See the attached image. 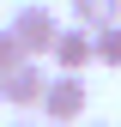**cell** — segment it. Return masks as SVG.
<instances>
[{
    "label": "cell",
    "mask_w": 121,
    "mask_h": 127,
    "mask_svg": "<svg viewBox=\"0 0 121 127\" xmlns=\"http://www.w3.org/2000/svg\"><path fill=\"white\" fill-rule=\"evenodd\" d=\"M85 127H109V121H85Z\"/></svg>",
    "instance_id": "cell-9"
},
{
    "label": "cell",
    "mask_w": 121,
    "mask_h": 127,
    "mask_svg": "<svg viewBox=\"0 0 121 127\" xmlns=\"http://www.w3.org/2000/svg\"><path fill=\"white\" fill-rule=\"evenodd\" d=\"M91 42H97V67H121V24L91 30Z\"/></svg>",
    "instance_id": "cell-6"
},
{
    "label": "cell",
    "mask_w": 121,
    "mask_h": 127,
    "mask_svg": "<svg viewBox=\"0 0 121 127\" xmlns=\"http://www.w3.org/2000/svg\"><path fill=\"white\" fill-rule=\"evenodd\" d=\"M49 61H55V73H85L91 61H97V42H91V30H79V24H73V30H60Z\"/></svg>",
    "instance_id": "cell-4"
},
{
    "label": "cell",
    "mask_w": 121,
    "mask_h": 127,
    "mask_svg": "<svg viewBox=\"0 0 121 127\" xmlns=\"http://www.w3.org/2000/svg\"><path fill=\"white\" fill-rule=\"evenodd\" d=\"M60 24L55 18V6H42V0H24L18 12H12V36H18V49L36 61V55H55V36H60Z\"/></svg>",
    "instance_id": "cell-1"
},
{
    "label": "cell",
    "mask_w": 121,
    "mask_h": 127,
    "mask_svg": "<svg viewBox=\"0 0 121 127\" xmlns=\"http://www.w3.org/2000/svg\"><path fill=\"white\" fill-rule=\"evenodd\" d=\"M49 67H42V61H24L18 73H6L0 79V103L6 109H42V97H49Z\"/></svg>",
    "instance_id": "cell-3"
},
{
    "label": "cell",
    "mask_w": 121,
    "mask_h": 127,
    "mask_svg": "<svg viewBox=\"0 0 121 127\" xmlns=\"http://www.w3.org/2000/svg\"><path fill=\"white\" fill-rule=\"evenodd\" d=\"M12 127H42V121H30V115H18V121H12Z\"/></svg>",
    "instance_id": "cell-8"
},
{
    "label": "cell",
    "mask_w": 121,
    "mask_h": 127,
    "mask_svg": "<svg viewBox=\"0 0 121 127\" xmlns=\"http://www.w3.org/2000/svg\"><path fill=\"white\" fill-rule=\"evenodd\" d=\"M73 24H79V30H109V24H121V0H73Z\"/></svg>",
    "instance_id": "cell-5"
},
{
    "label": "cell",
    "mask_w": 121,
    "mask_h": 127,
    "mask_svg": "<svg viewBox=\"0 0 121 127\" xmlns=\"http://www.w3.org/2000/svg\"><path fill=\"white\" fill-rule=\"evenodd\" d=\"M85 103H91L85 79H79V73H55V79H49V97H42V127H73V121H85Z\"/></svg>",
    "instance_id": "cell-2"
},
{
    "label": "cell",
    "mask_w": 121,
    "mask_h": 127,
    "mask_svg": "<svg viewBox=\"0 0 121 127\" xmlns=\"http://www.w3.org/2000/svg\"><path fill=\"white\" fill-rule=\"evenodd\" d=\"M24 61H30V55L18 49V36H12V24H0V79H6V73H18Z\"/></svg>",
    "instance_id": "cell-7"
}]
</instances>
